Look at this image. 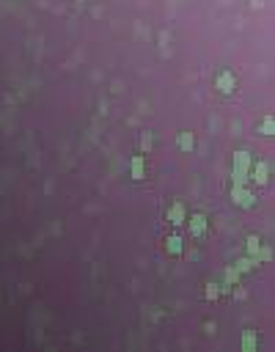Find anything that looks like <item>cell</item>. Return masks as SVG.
I'll return each instance as SVG.
<instances>
[{"instance_id": "cell-9", "label": "cell", "mask_w": 275, "mask_h": 352, "mask_svg": "<svg viewBox=\"0 0 275 352\" xmlns=\"http://www.w3.org/2000/svg\"><path fill=\"white\" fill-rule=\"evenodd\" d=\"M253 179L256 182H267V165H253Z\"/></svg>"}, {"instance_id": "cell-8", "label": "cell", "mask_w": 275, "mask_h": 352, "mask_svg": "<svg viewBox=\"0 0 275 352\" xmlns=\"http://www.w3.org/2000/svg\"><path fill=\"white\" fill-rule=\"evenodd\" d=\"M179 146H182L185 151H190L193 146H196V138H193L190 132H182V135H179Z\"/></svg>"}, {"instance_id": "cell-1", "label": "cell", "mask_w": 275, "mask_h": 352, "mask_svg": "<svg viewBox=\"0 0 275 352\" xmlns=\"http://www.w3.org/2000/svg\"><path fill=\"white\" fill-rule=\"evenodd\" d=\"M215 88L220 91L223 96H231L234 91H237V77L223 69V72H217V77H215Z\"/></svg>"}, {"instance_id": "cell-2", "label": "cell", "mask_w": 275, "mask_h": 352, "mask_svg": "<svg viewBox=\"0 0 275 352\" xmlns=\"http://www.w3.org/2000/svg\"><path fill=\"white\" fill-rule=\"evenodd\" d=\"M248 168H251V157H248L245 151H239V154L234 157V176H239V179H242V176L248 173Z\"/></svg>"}, {"instance_id": "cell-7", "label": "cell", "mask_w": 275, "mask_h": 352, "mask_svg": "<svg viewBox=\"0 0 275 352\" xmlns=\"http://www.w3.org/2000/svg\"><path fill=\"white\" fill-rule=\"evenodd\" d=\"M165 248H168V253H174V256H179V253H182V239L179 237H168L165 239Z\"/></svg>"}, {"instance_id": "cell-6", "label": "cell", "mask_w": 275, "mask_h": 352, "mask_svg": "<svg viewBox=\"0 0 275 352\" xmlns=\"http://www.w3.org/2000/svg\"><path fill=\"white\" fill-rule=\"evenodd\" d=\"M132 176H135V179H143V154L132 157Z\"/></svg>"}, {"instance_id": "cell-3", "label": "cell", "mask_w": 275, "mask_h": 352, "mask_svg": "<svg viewBox=\"0 0 275 352\" xmlns=\"http://www.w3.org/2000/svg\"><path fill=\"white\" fill-rule=\"evenodd\" d=\"M187 220H190V234L193 237H204V234H206V217L204 215H193V217H187Z\"/></svg>"}, {"instance_id": "cell-4", "label": "cell", "mask_w": 275, "mask_h": 352, "mask_svg": "<svg viewBox=\"0 0 275 352\" xmlns=\"http://www.w3.org/2000/svg\"><path fill=\"white\" fill-rule=\"evenodd\" d=\"M231 196H234V201L237 204H242V207H253V193H248V190H242V187H234L231 190Z\"/></svg>"}, {"instance_id": "cell-11", "label": "cell", "mask_w": 275, "mask_h": 352, "mask_svg": "<svg viewBox=\"0 0 275 352\" xmlns=\"http://www.w3.org/2000/svg\"><path fill=\"white\" fill-rule=\"evenodd\" d=\"M248 242H251V245H248V248H251V251H259V248H262V242H259L256 237H251V239H248Z\"/></svg>"}, {"instance_id": "cell-5", "label": "cell", "mask_w": 275, "mask_h": 352, "mask_svg": "<svg viewBox=\"0 0 275 352\" xmlns=\"http://www.w3.org/2000/svg\"><path fill=\"white\" fill-rule=\"evenodd\" d=\"M168 223H174V226L185 223V207L182 204H174V207L168 209Z\"/></svg>"}, {"instance_id": "cell-10", "label": "cell", "mask_w": 275, "mask_h": 352, "mask_svg": "<svg viewBox=\"0 0 275 352\" xmlns=\"http://www.w3.org/2000/svg\"><path fill=\"white\" fill-rule=\"evenodd\" d=\"M217 294H220V289H217L215 283H209V289H206V297H209V300H215Z\"/></svg>"}]
</instances>
